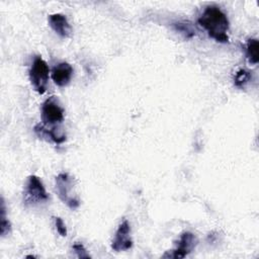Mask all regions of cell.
<instances>
[{
  "instance_id": "5b68a950",
  "label": "cell",
  "mask_w": 259,
  "mask_h": 259,
  "mask_svg": "<svg viewBox=\"0 0 259 259\" xmlns=\"http://www.w3.org/2000/svg\"><path fill=\"white\" fill-rule=\"evenodd\" d=\"M65 110L55 96L48 98L41 105L40 117L44 125H55L64 119Z\"/></svg>"
},
{
  "instance_id": "277c9868",
  "label": "cell",
  "mask_w": 259,
  "mask_h": 259,
  "mask_svg": "<svg viewBox=\"0 0 259 259\" xmlns=\"http://www.w3.org/2000/svg\"><path fill=\"white\" fill-rule=\"evenodd\" d=\"M74 179L68 173H60L56 177V190L59 198L70 208L75 209L80 205V200L73 194Z\"/></svg>"
},
{
  "instance_id": "52a82bcc",
  "label": "cell",
  "mask_w": 259,
  "mask_h": 259,
  "mask_svg": "<svg viewBox=\"0 0 259 259\" xmlns=\"http://www.w3.org/2000/svg\"><path fill=\"white\" fill-rule=\"evenodd\" d=\"M197 244V239L194 236V234L190 232H184L181 234L178 242L177 247L172 250L170 254H164L163 257H171V258H184L189 253L192 252V250L195 248Z\"/></svg>"
},
{
  "instance_id": "7c38bea8",
  "label": "cell",
  "mask_w": 259,
  "mask_h": 259,
  "mask_svg": "<svg viewBox=\"0 0 259 259\" xmlns=\"http://www.w3.org/2000/svg\"><path fill=\"white\" fill-rule=\"evenodd\" d=\"M251 78H252V75L250 71L246 69H240L235 74L234 84L238 88H244L251 81Z\"/></svg>"
},
{
  "instance_id": "9c48e42d",
  "label": "cell",
  "mask_w": 259,
  "mask_h": 259,
  "mask_svg": "<svg viewBox=\"0 0 259 259\" xmlns=\"http://www.w3.org/2000/svg\"><path fill=\"white\" fill-rule=\"evenodd\" d=\"M51 28L61 37H69L72 31L71 25L67 17L62 13L51 14L48 18Z\"/></svg>"
},
{
  "instance_id": "6da1fadb",
  "label": "cell",
  "mask_w": 259,
  "mask_h": 259,
  "mask_svg": "<svg viewBox=\"0 0 259 259\" xmlns=\"http://www.w3.org/2000/svg\"><path fill=\"white\" fill-rule=\"evenodd\" d=\"M197 22L218 42H228V30L230 27L226 13L217 5H208L199 16Z\"/></svg>"
},
{
  "instance_id": "8992f818",
  "label": "cell",
  "mask_w": 259,
  "mask_h": 259,
  "mask_svg": "<svg viewBox=\"0 0 259 259\" xmlns=\"http://www.w3.org/2000/svg\"><path fill=\"white\" fill-rule=\"evenodd\" d=\"M131 226L130 223L124 220L122 221L114 235V238L111 243L112 250L116 252L126 251L133 247V241L131 239Z\"/></svg>"
},
{
  "instance_id": "5bb4252c",
  "label": "cell",
  "mask_w": 259,
  "mask_h": 259,
  "mask_svg": "<svg viewBox=\"0 0 259 259\" xmlns=\"http://www.w3.org/2000/svg\"><path fill=\"white\" fill-rule=\"evenodd\" d=\"M173 26H174L176 31L182 33L187 38H190V37H192L195 34V29L189 23L178 22V23H174Z\"/></svg>"
},
{
  "instance_id": "8fae6325",
  "label": "cell",
  "mask_w": 259,
  "mask_h": 259,
  "mask_svg": "<svg viewBox=\"0 0 259 259\" xmlns=\"http://www.w3.org/2000/svg\"><path fill=\"white\" fill-rule=\"evenodd\" d=\"M258 40L256 38H249L246 44V57L251 64L256 65L259 61V54H258Z\"/></svg>"
},
{
  "instance_id": "3957f363",
  "label": "cell",
  "mask_w": 259,
  "mask_h": 259,
  "mask_svg": "<svg viewBox=\"0 0 259 259\" xmlns=\"http://www.w3.org/2000/svg\"><path fill=\"white\" fill-rule=\"evenodd\" d=\"M49 73L50 68L47 62L39 56L35 57L29 69V80L35 91L39 94H44L47 91Z\"/></svg>"
},
{
  "instance_id": "4fadbf2b",
  "label": "cell",
  "mask_w": 259,
  "mask_h": 259,
  "mask_svg": "<svg viewBox=\"0 0 259 259\" xmlns=\"http://www.w3.org/2000/svg\"><path fill=\"white\" fill-rule=\"evenodd\" d=\"M11 231V224L5 215V203L4 199H1V222H0V234L2 237L8 235Z\"/></svg>"
},
{
  "instance_id": "7a4b0ae2",
  "label": "cell",
  "mask_w": 259,
  "mask_h": 259,
  "mask_svg": "<svg viewBox=\"0 0 259 259\" xmlns=\"http://www.w3.org/2000/svg\"><path fill=\"white\" fill-rule=\"evenodd\" d=\"M49 200V194L39 179L35 175L28 176L24 191H23V202L27 206H35Z\"/></svg>"
},
{
  "instance_id": "30bf717a",
  "label": "cell",
  "mask_w": 259,
  "mask_h": 259,
  "mask_svg": "<svg viewBox=\"0 0 259 259\" xmlns=\"http://www.w3.org/2000/svg\"><path fill=\"white\" fill-rule=\"evenodd\" d=\"M34 132L38 137L48 138V140H50L56 144H62L63 142L66 141V136L59 135L55 127L48 128L46 125L38 123L34 126Z\"/></svg>"
},
{
  "instance_id": "9a60e30c",
  "label": "cell",
  "mask_w": 259,
  "mask_h": 259,
  "mask_svg": "<svg viewBox=\"0 0 259 259\" xmlns=\"http://www.w3.org/2000/svg\"><path fill=\"white\" fill-rule=\"evenodd\" d=\"M73 250L79 258H90V255L87 253L85 247L81 243H75L73 245Z\"/></svg>"
},
{
  "instance_id": "ba28073f",
  "label": "cell",
  "mask_w": 259,
  "mask_h": 259,
  "mask_svg": "<svg viewBox=\"0 0 259 259\" xmlns=\"http://www.w3.org/2000/svg\"><path fill=\"white\" fill-rule=\"evenodd\" d=\"M73 67L69 63H59L52 70V79L56 85L64 87L70 83L73 76Z\"/></svg>"
},
{
  "instance_id": "2e32d148",
  "label": "cell",
  "mask_w": 259,
  "mask_h": 259,
  "mask_svg": "<svg viewBox=\"0 0 259 259\" xmlns=\"http://www.w3.org/2000/svg\"><path fill=\"white\" fill-rule=\"evenodd\" d=\"M55 226H56V230L57 232L62 236V237H66L67 236V228L65 223L63 222V220L59 217L55 218Z\"/></svg>"
}]
</instances>
